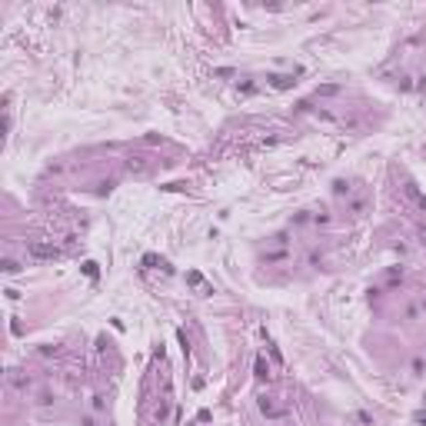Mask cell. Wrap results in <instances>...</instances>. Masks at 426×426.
<instances>
[{
    "label": "cell",
    "instance_id": "cell-15",
    "mask_svg": "<svg viewBox=\"0 0 426 426\" xmlns=\"http://www.w3.org/2000/svg\"><path fill=\"white\" fill-rule=\"evenodd\" d=\"M157 263H163V260L153 257V253H147V257H143V266H157Z\"/></svg>",
    "mask_w": 426,
    "mask_h": 426
},
{
    "label": "cell",
    "instance_id": "cell-4",
    "mask_svg": "<svg viewBox=\"0 0 426 426\" xmlns=\"http://www.w3.org/2000/svg\"><path fill=\"white\" fill-rule=\"evenodd\" d=\"M260 409H263V416H270V420H280V416H286V409L283 406H273L266 396H260Z\"/></svg>",
    "mask_w": 426,
    "mask_h": 426
},
{
    "label": "cell",
    "instance_id": "cell-9",
    "mask_svg": "<svg viewBox=\"0 0 426 426\" xmlns=\"http://www.w3.org/2000/svg\"><path fill=\"white\" fill-rule=\"evenodd\" d=\"M333 193H336V197H350L353 186L346 183V180H333Z\"/></svg>",
    "mask_w": 426,
    "mask_h": 426
},
{
    "label": "cell",
    "instance_id": "cell-13",
    "mask_svg": "<svg viewBox=\"0 0 426 426\" xmlns=\"http://www.w3.org/2000/svg\"><path fill=\"white\" fill-rule=\"evenodd\" d=\"M286 257H290L286 250H277V253H266L263 260H266V263H277V260H286Z\"/></svg>",
    "mask_w": 426,
    "mask_h": 426
},
{
    "label": "cell",
    "instance_id": "cell-6",
    "mask_svg": "<svg viewBox=\"0 0 426 426\" xmlns=\"http://www.w3.org/2000/svg\"><path fill=\"white\" fill-rule=\"evenodd\" d=\"M423 313H426V300H416V303L406 306V320H420Z\"/></svg>",
    "mask_w": 426,
    "mask_h": 426
},
{
    "label": "cell",
    "instance_id": "cell-14",
    "mask_svg": "<svg viewBox=\"0 0 426 426\" xmlns=\"http://www.w3.org/2000/svg\"><path fill=\"white\" fill-rule=\"evenodd\" d=\"M350 210H353V213H363V210H366V197H360V200H353V203H350Z\"/></svg>",
    "mask_w": 426,
    "mask_h": 426
},
{
    "label": "cell",
    "instance_id": "cell-17",
    "mask_svg": "<svg viewBox=\"0 0 426 426\" xmlns=\"http://www.w3.org/2000/svg\"><path fill=\"white\" fill-rule=\"evenodd\" d=\"M186 280H190L193 286H203V277H200V273H186Z\"/></svg>",
    "mask_w": 426,
    "mask_h": 426
},
{
    "label": "cell",
    "instance_id": "cell-16",
    "mask_svg": "<svg viewBox=\"0 0 426 426\" xmlns=\"http://www.w3.org/2000/svg\"><path fill=\"white\" fill-rule=\"evenodd\" d=\"M93 409H107V396H93Z\"/></svg>",
    "mask_w": 426,
    "mask_h": 426
},
{
    "label": "cell",
    "instance_id": "cell-11",
    "mask_svg": "<svg viewBox=\"0 0 426 426\" xmlns=\"http://www.w3.org/2000/svg\"><path fill=\"white\" fill-rule=\"evenodd\" d=\"M333 93H340V87H336V83H326V87L316 90V97H333Z\"/></svg>",
    "mask_w": 426,
    "mask_h": 426
},
{
    "label": "cell",
    "instance_id": "cell-18",
    "mask_svg": "<svg viewBox=\"0 0 426 426\" xmlns=\"http://www.w3.org/2000/svg\"><path fill=\"white\" fill-rule=\"evenodd\" d=\"M80 426H97V420H93V416H83V420H80Z\"/></svg>",
    "mask_w": 426,
    "mask_h": 426
},
{
    "label": "cell",
    "instance_id": "cell-1",
    "mask_svg": "<svg viewBox=\"0 0 426 426\" xmlns=\"http://www.w3.org/2000/svg\"><path fill=\"white\" fill-rule=\"evenodd\" d=\"M27 253H30L34 260H57V257H60V246L43 243V240H34L30 246H27Z\"/></svg>",
    "mask_w": 426,
    "mask_h": 426
},
{
    "label": "cell",
    "instance_id": "cell-8",
    "mask_svg": "<svg viewBox=\"0 0 426 426\" xmlns=\"http://www.w3.org/2000/svg\"><path fill=\"white\" fill-rule=\"evenodd\" d=\"M253 370H257L260 380H270V363H266L263 356H257V366H253Z\"/></svg>",
    "mask_w": 426,
    "mask_h": 426
},
{
    "label": "cell",
    "instance_id": "cell-7",
    "mask_svg": "<svg viewBox=\"0 0 426 426\" xmlns=\"http://www.w3.org/2000/svg\"><path fill=\"white\" fill-rule=\"evenodd\" d=\"M266 80H270V87H277V90H286V87H293V83H297L293 77H280V74L266 77Z\"/></svg>",
    "mask_w": 426,
    "mask_h": 426
},
{
    "label": "cell",
    "instance_id": "cell-5",
    "mask_svg": "<svg viewBox=\"0 0 426 426\" xmlns=\"http://www.w3.org/2000/svg\"><path fill=\"white\" fill-rule=\"evenodd\" d=\"M7 383H10L14 389H23V393H27V386H30V380H27L20 370H7Z\"/></svg>",
    "mask_w": 426,
    "mask_h": 426
},
{
    "label": "cell",
    "instance_id": "cell-10",
    "mask_svg": "<svg viewBox=\"0 0 426 426\" xmlns=\"http://www.w3.org/2000/svg\"><path fill=\"white\" fill-rule=\"evenodd\" d=\"M0 266H3V273H20V263H17V260H10V257L3 260Z\"/></svg>",
    "mask_w": 426,
    "mask_h": 426
},
{
    "label": "cell",
    "instance_id": "cell-12",
    "mask_svg": "<svg viewBox=\"0 0 426 426\" xmlns=\"http://www.w3.org/2000/svg\"><path fill=\"white\" fill-rule=\"evenodd\" d=\"M83 273H87L90 280H97V273H100V270H97V263H93V260H87V263H83Z\"/></svg>",
    "mask_w": 426,
    "mask_h": 426
},
{
    "label": "cell",
    "instance_id": "cell-3",
    "mask_svg": "<svg viewBox=\"0 0 426 426\" xmlns=\"http://www.w3.org/2000/svg\"><path fill=\"white\" fill-rule=\"evenodd\" d=\"M403 197H406V200L416 206V210H423V213H426V193H423L416 183H413V180H406V183H403Z\"/></svg>",
    "mask_w": 426,
    "mask_h": 426
},
{
    "label": "cell",
    "instance_id": "cell-2",
    "mask_svg": "<svg viewBox=\"0 0 426 426\" xmlns=\"http://www.w3.org/2000/svg\"><path fill=\"white\" fill-rule=\"evenodd\" d=\"M150 170H153V160L143 157V153H137V157H130V160H127V173H130V177H147Z\"/></svg>",
    "mask_w": 426,
    "mask_h": 426
}]
</instances>
